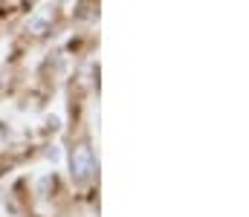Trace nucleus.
Returning <instances> with one entry per match:
<instances>
[{"instance_id": "nucleus-1", "label": "nucleus", "mask_w": 249, "mask_h": 217, "mask_svg": "<svg viewBox=\"0 0 249 217\" xmlns=\"http://www.w3.org/2000/svg\"><path fill=\"white\" fill-rule=\"evenodd\" d=\"M90 174H93L90 148H87V145H78V148L72 150V177H75V183H84V180H90Z\"/></svg>"}, {"instance_id": "nucleus-2", "label": "nucleus", "mask_w": 249, "mask_h": 217, "mask_svg": "<svg viewBox=\"0 0 249 217\" xmlns=\"http://www.w3.org/2000/svg\"><path fill=\"white\" fill-rule=\"evenodd\" d=\"M53 20V12H41L35 20H29V32H35V35H41L44 29H47V23Z\"/></svg>"}]
</instances>
